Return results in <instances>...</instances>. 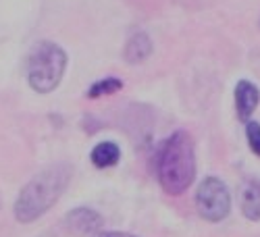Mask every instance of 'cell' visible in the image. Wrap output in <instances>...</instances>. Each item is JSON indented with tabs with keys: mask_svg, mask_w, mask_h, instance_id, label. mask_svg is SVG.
<instances>
[{
	"mask_svg": "<svg viewBox=\"0 0 260 237\" xmlns=\"http://www.w3.org/2000/svg\"><path fill=\"white\" fill-rule=\"evenodd\" d=\"M92 162L98 168H108V166H115L121 158V150L115 142H100L90 154Z\"/></svg>",
	"mask_w": 260,
	"mask_h": 237,
	"instance_id": "obj_9",
	"label": "cell"
},
{
	"mask_svg": "<svg viewBox=\"0 0 260 237\" xmlns=\"http://www.w3.org/2000/svg\"><path fill=\"white\" fill-rule=\"evenodd\" d=\"M64 225L73 235H92L102 227V217L92 208H75L64 217Z\"/></svg>",
	"mask_w": 260,
	"mask_h": 237,
	"instance_id": "obj_5",
	"label": "cell"
},
{
	"mask_svg": "<svg viewBox=\"0 0 260 237\" xmlns=\"http://www.w3.org/2000/svg\"><path fill=\"white\" fill-rule=\"evenodd\" d=\"M67 69V54L54 42H40L31 50L27 62V79L38 94H48L62 79Z\"/></svg>",
	"mask_w": 260,
	"mask_h": 237,
	"instance_id": "obj_3",
	"label": "cell"
},
{
	"mask_svg": "<svg viewBox=\"0 0 260 237\" xmlns=\"http://www.w3.org/2000/svg\"><path fill=\"white\" fill-rule=\"evenodd\" d=\"M260 102V90L248 79L237 81L235 85V109H237V117L242 121H248L252 117V113L256 111V106Z\"/></svg>",
	"mask_w": 260,
	"mask_h": 237,
	"instance_id": "obj_6",
	"label": "cell"
},
{
	"mask_svg": "<svg viewBox=\"0 0 260 237\" xmlns=\"http://www.w3.org/2000/svg\"><path fill=\"white\" fill-rule=\"evenodd\" d=\"M123 88V81L117 79V77H104L100 81H96L92 88L88 90V98H100V96H111V94H117L119 90Z\"/></svg>",
	"mask_w": 260,
	"mask_h": 237,
	"instance_id": "obj_10",
	"label": "cell"
},
{
	"mask_svg": "<svg viewBox=\"0 0 260 237\" xmlns=\"http://www.w3.org/2000/svg\"><path fill=\"white\" fill-rule=\"evenodd\" d=\"M246 138H248V144L252 148V152L256 156H260V123L248 121V125H246Z\"/></svg>",
	"mask_w": 260,
	"mask_h": 237,
	"instance_id": "obj_11",
	"label": "cell"
},
{
	"mask_svg": "<svg viewBox=\"0 0 260 237\" xmlns=\"http://www.w3.org/2000/svg\"><path fill=\"white\" fill-rule=\"evenodd\" d=\"M156 175L171 196H179L191 185L196 177V152L189 133L175 131L162 142L156 154Z\"/></svg>",
	"mask_w": 260,
	"mask_h": 237,
	"instance_id": "obj_1",
	"label": "cell"
},
{
	"mask_svg": "<svg viewBox=\"0 0 260 237\" xmlns=\"http://www.w3.org/2000/svg\"><path fill=\"white\" fill-rule=\"evenodd\" d=\"M71 179V171L64 164H54L38 173L23 189L15 202V217L19 223H31L48 212L54 202L62 196Z\"/></svg>",
	"mask_w": 260,
	"mask_h": 237,
	"instance_id": "obj_2",
	"label": "cell"
},
{
	"mask_svg": "<svg viewBox=\"0 0 260 237\" xmlns=\"http://www.w3.org/2000/svg\"><path fill=\"white\" fill-rule=\"evenodd\" d=\"M150 52H152V40L148 38V33L144 31H138L134 33L132 38L127 40V44L123 48V56L127 62H132V64H138V62H144Z\"/></svg>",
	"mask_w": 260,
	"mask_h": 237,
	"instance_id": "obj_7",
	"label": "cell"
},
{
	"mask_svg": "<svg viewBox=\"0 0 260 237\" xmlns=\"http://www.w3.org/2000/svg\"><path fill=\"white\" fill-rule=\"evenodd\" d=\"M196 208L200 217L210 223L223 221L231 210V196L225 183L216 177H206L196 191Z\"/></svg>",
	"mask_w": 260,
	"mask_h": 237,
	"instance_id": "obj_4",
	"label": "cell"
},
{
	"mask_svg": "<svg viewBox=\"0 0 260 237\" xmlns=\"http://www.w3.org/2000/svg\"><path fill=\"white\" fill-rule=\"evenodd\" d=\"M240 202H242V212L246 214V219L260 221V183L256 181L246 183L240 193Z\"/></svg>",
	"mask_w": 260,
	"mask_h": 237,
	"instance_id": "obj_8",
	"label": "cell"
},
{
	"mask_svg": "<svg viewBox=\"0 0 260 237\" xmlns=\"http://www.w3.org/2000/svg\"><path fill=\"white\" fill-rule=\"evenodd\" d=\"M96 237H136L132 233H121V231H108V233H98Z\"/></svg>",
	"mask_w": 260,
	"mask_h": 237,
	"instance_id": "obj_12",
	"label": "cell"
},
{
	"mask_svg": "<svg viewBox=\"0 0 260 237\" xmlns=\"http://www.w3.org/2000/svg\"><path fill=\"white\" fill-rule=\"evenodd\" d=\"M258 27H260V19H258Z\"/></svg>",
	"mask_w": 260,
	"mask_h": 237,
	"instance_id": "obj_13",
	"label": "cell"
}]
</instances>
